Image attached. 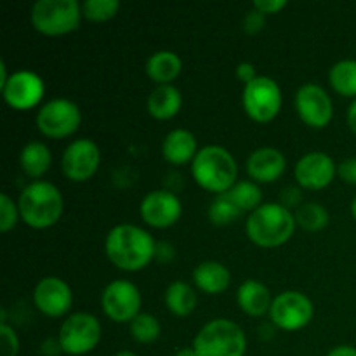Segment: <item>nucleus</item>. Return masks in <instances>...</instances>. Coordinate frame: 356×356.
<instances>
[{
    "mask_svg": "<svg viewBox=\"0 0 356 356\" xmlns=\"http://www.w3.org/2000/svg\"><path fill=\"white\" fill-rule=\"evenodd\" d=\"M296 222L306 232H320L329 225V211L318 202H306L296 211Z\"/></svg>",
    "mask_w": 356,
    "mask_h": 356,
    "instance_id": "28",
    "label": "nucleus"
},
{
    "mask_svg": "<svg viewBox=\"0 0 356 356\" xmlns=\"http://www.w3.org/2000/svg\"><path fill=\"white\" fill-rule=\"evenodd\" d=\"M296 110L301 120L313 129H323L334 117L329 92L318 83H305L296 92Z\"/></svg>",
    "mask_w": 356,
    "mask_h": 356,
    "instance_id": "14",
    "label": "nucleus"
},
{
    "mask_svg": "<svg viewBox=\"0 0 356 356\" xmlns=\"http://www.w3.org/2000/svg\"><path fill=\"white\" fill-rule=\"evenodd\" d=\"M299 202H301V191H299L298 188H294V186L285 188L284 193H282L280 204L285 205L287 209H291V207H298L299 209V207H301V205H299Z\"/></svg>",
    "mask_w": 356,
    "mask_h": 356,
    "instance_id": "38",
    "label": "nucleus"
},
{
    "mask_svg": "<svg viewBox=\"0 0 356 356\" xmlns=\"http://www.w3.org/2000/svg\"><path fill=\"white\" fill-rule=\"evenodd\" d=\"M181 70H183V61H181V58L174 51L162 49V51L153 52L146 59V73L159 86L170 83L172 80H176L179 76Z\"/></svg>",
    "mask_w": 356,
    "mask_h": 356,
    "instance_id": "23",
    "label": "nucleus"
},
{
    "mask_svg": "<svg viewBox=\"0 0 356 356\" xmlns=\"http://www.w3.org/2000/svg\"><path fill=\"white\" fill-rule=\"evenodd\" d=\"M191 174L204 190L212 193H225L236 183L238 165L225 146L207 145L198 149L191 162Z\"/></svg>",
    "mask_w": 356,
    "mask_h": 356,
    "instance_id": "4",
    "label": "nucleus"
},
{
    "mask_svg": "<svg viewBox=\"0 0 356 356\" xmlns=\"http://www.w3.org/2000/svg\"><path fill=\"white\" fill-rule=\"evenodd\" d=\"M99 146L89 138H80L70 143L61 156L63 174L75 183L90 179L99 169Z\"/></svg>",
    "mask_w": 356,
    "mask_h": 356,
    "instance_id": "12",
    "label": "nucleus"
},
{
    "mask_svg": "<svg viewBox=\"0 0 356 356\" xmlns=\"http://www.w3.org/2000/svg\"><path fill=\"white\" fill-rule=\"evenodd\" d=\"M82 16L79 0H37L30 13L35 30L51 37L75 31Z\"/></svg>",
    "mask_w": 356,
    "mask_h": 356,
    "instance_id": "6",
    "label": "nucleus"
},
{
    "mask_svg": "<svg viewBox=\"0 0 356 356\" xmlns=\"http://www.w3.org/2000/svg\"><path fill=\"white\" fill-rule=\"evenodd\" d=\"M236 302L245 315L263 316L264 313L270 312L273 299H271L270 289L266 285L249 278L240 284L238 291H236Z\"/></svg>",
    "mask_w": 356,
    "mask_h": 356,
    "instance_id": "21",
    "label": "nucleus"
},
{
    "mask_svg": "<svg viewBox=\"0 0 356 356\" xmlns=\"http://www.w3.org/2000/svg\"><path fill=\"white\" fill-rule=\"evenodd\" d=\"M351 216L356 219V197L353 198V202H351Z\"/></svg>",
    "mask_w": 356,
    "mask_h": 356,
    "instance_id": "46",
    "label": "nucleus"
},
{
    "mask_svg": "<svg viewBox=\"0 0 356 356\" xmlns=\"http://www.w3.org/2000/svg\"><path fill=\"white\" fill-rule=\"evenodd\" d=\"M337 165L325 152H309L298 160L294 167L296 181L306 190H323L334 181Z\"/></svg>",
    "mask_w": 356,
    "mask_h": 356,
    "instance_id": "16",
    "label": "nucleus"
},
{
    "mask_svg": "<svg viewBox=\"0 0 356 356\" xmlns=\"http://www.w3.org/2000/svg\"><path fill=\"white\" fill-rule=\"evenodd\" d=\"M252 7L266 16V14H277L282 9H285L287 7V0H256L252 3Z\"/></svg>",
    "mask_w": 356,
    "mask_h": 356,
    "instance_id": "36",
    "label": "nucleus"
},
{
    "mask_svg": "<svg viewBox=\"0 0 356 356\" xmlns=\"http://www.w3.org/2000/svg\"><path fill=\"white\" fill-rule=\"evenodd\" d=\"M174 356H198L197 351H195V348H181V350H177Z\"/></svg>",
    "mask_w": 356,
    "mask_h": 356,
    "instance_id": "44",
    "label": "nucleus"
},
{
    "mask_svg": "<svg viewBox=\"0 0 356 356\" xmlns=\"http://www.w3.org/2000/svg\"><path fill=\"white\" fill-rule=\"evenodd\" d=\"M37 129L47 138H68L79 129L82 111L79 104L68 97H54L42 104L37 111Z\"/></svg>",
    "mask_w": 356,
    "mask_h": 356,
    "instance_id": "9",
    "label": "nucleus"
},
{
    "mask_svg": "<svg viewBox=\"0 0 356 356\" xmlns=\"http://www.w3.org/2000/svg\"><path fill=\"white\" fill-rule=\"evenodd\" d=\"M228 195L238 205L243 214L245 212L250 214L263 205V191L256 181H236L228 190Z\"/></svg>",
    "mask_w": 356,
    "mask_h": 356,
    "instance_id": "27",
    "label": "nucleus"
},
{
    "mask_svg": "<svg viewBox=\"0 0 356 356\" xmlns=\"http://www.w3.org/2000/svg\"><path fill=\"white\" fill-rule=\"evenodd\" d=\"M141 302L139 289L124 278L110 282L101 294L104 315L117 323H131L141 313Z\"/></svg>",
    "mask_w": 356,
    "mask_h": 356,
    "instance_id": "11",
    "label": "nucleus"
},
{
    "mask_svg": "<svg viewBox=\"0 0 356 356\" xmlns=\"http://www.w3.org/2000/svg\"><path fill=\"white\" fill-rule=\"evenodd\" d=\"M337 176L348 184H355L356 186V156H350V159L343 160L337 165Z\"/></svg>",
    "mask_w": 356,
    "mask_h": 356,
    "instance_id": "35",
    "label": "nucleus"
},
{
    "mask_svg": "<svg viewBox=\"0 0 356 356\" xmlns=\"http://www.w3.org/2000/svg\"><path fill=\"white\" fill-rule=\"evenodd\" d=\"M167 309L176 316H188L197 308V292L186 282L176 280L165 289L163 294Z\"/></svg>",
    "mask_w": 356,
    "mask_h": 356,
    "instance_id": "25",
    "label": "nucleus"
},
{
    "mask_svg": "<svg viewBox=\"0 0 356 356\" xmlns=\"http://www.w3.org/2000/svg\"><path fill=\"white\" fill-rule=\"evenodd\" d=\"M346 122H348V127H350L351 132L356 136V99L351 101V104L348 106Z\"/></svg>",
    "mask_w": 356,
    "mask_h": 356,
    "instance_id": "42",
    "label": "nucleus"
},
{
    "mask_svg": "<svg viewBox=\"0 0 356 356\" xmlns=\"http://www.w3.org/2000/svg\"><path fill=\"white\" fill-rule=\"evenodd\" d=\"M19 216V207L17 204H14L13 198L7 193L0 195V232H10L16 226Z\"/></svg>",
    "mask_w": 356,
    "mask_h": 356,
    "instance_id": "32",
    "label": "nucleus"
},
{
    "mask_svg": "<svg viewBox=\"0 0 356 356\" xmlns=\"http://www.w3.org/2000/svg\"><path fill=\"white\" fill-rule=\"evenodd\" d=\"M9 73H7V66H6V61H0V87L3 86V83L9 80Z\"/></svg>",
    "mask_w": 356,
    "mask_h": 356,
    "instance_id": "43",
    "label": "nucleus"
},
{
    "mask_svg": "<svg viewBox=\"0 0 356 356\" xmlns=\"http://www.w3.org/2000/svg\"><path fill=\"white\" fill-rule=\"evenodd\" d=\"M58 341L63 353L82 356L90 353L101 341V323L90 313H72L59 327Z\"/></svg>",
    "mask_w": 356,
    "mask_h": 356,
    "instance_id": "7",
    "label": "nucleus"
},
{
    "mask_svg": "<svg viewBox=\"0 0 356 356\" xmlns=\"http://www.w3.org/2000/svg\"><path fill=\"white\" fill-rule=\"evenodd\" d=\"M21 219L30 228L45 229L54 226L63 214V195L49 181H33L23 188L17 200Z\"/></svg>",
    "mask_w": 356,
    "mask_h": 356,
    "instance_id": "3",
    "label": "nucleus"
},
{
    "mask_svg": "<svg viewBox=\"0 0 356 356\" xmlns=\"http://www.w3.org/2000/svg\"><path fill=\"white\" fill-rule=\"evenodd\" d=\"M235 75H236V79L240 80V82L245 83V86H247V83L252 82L254 79H257L256 66H254L252 63H249V61H242L240 65H236Z\"/></svg>",
    "mask_w": 356,
    "mask_h": 356,
    "instance_id": "37",
    "label": "nucleus"
},
{
    "mask_svg": "<svg viewBox=\"0 0 356 356\" xmlns=\"http://www.w3.org/2000/svg\"><path fill=\"white\" fill-rule=\"evenodd\" d=\"M245 167L256 183H273L285 172L287 159L273 146H261L250 153Z\"/></svg>",
    "mask_w": 356,
    "mask_h": 356,
    "instance_id": "18",
    "label": "nucleus"
},
{
    "mask_svg": "<svg viewBox=\"0 0 356 356\" xmlns=\"http://www.w3.org/2000/svg\"><path fill=\"white\" fill-rule=\"evenodd\" d=\"M183 106V94L172 83H163L156 86L146 99L148 113L156 120H169L176 117Z\"/></svg>",
    "mask_w": 356,
    "mask_h": 356,
    "instance_id": "20",
    "label": "nucleus"
},
{
    "mask_svg": "<svg viewBox=\"0 0 356 356\" xmlns=\"http://www.w3.org/2000/svg\"><path fill=\"white\" fill-rule=\"evenodd\" d=\"M174 256H176V250L169 242H156L155 259H159L160 263H170Z\"/></svg>",
    "mask_w": 356,
    "mask_h": 356,
    "instance_id": "39",
    "label": "nucleus"
},
{
    "mask_svg": "<svg viewBox=\"0 0 356 356\" xmlns=\"http://www.w3.org/2000/svg\"><path fill=\"white\" fill-rule=\"evenodd\" d=\"M113 356H138L136 353H132V351H127V350H124V351H118V353H115Z\"/></svg>",
    "mask_w": 356,
    "mask_h": 356,
    "instance_id": "45",
    "label": "nucleus"
},
{
    "mask_svg": "<svg viewBox=\"0 0 356 356\" xmlns=\"http://www.w3.org/2000/svg\"><path fill=\"white\" fill-rule=\"evenodd\" d=\"M104 252L118 270L139 271L155 259L156 242L141 226L122 222L108 232Z\"/></svg>",
    "mask_w": 356,
    "mask_h": 356,
    "instance_id": "1",
    "label": "nucleus"
},
{
    "mask_svg": "<svg viewBox=\"0 0 356 356\" xmlns=\"http://www.w3.org/2000/svg\"><path fill=\"white\" fill-rule=\"evenodd\" d=\"M329 83L337 94L356 99V59H341L329 70Z\"/></svg>",
    "mask_w": 356,
    "mask_h": 356,
    "instance_id": "26",
    "label": "nucleus"
},
{
    "mask_svg": "<svg viewBox=\"0 0 356 356\" xmlns=\"http://www.w3.org/2000/svg\"><path fill=\"white\" fill-rule=\"evenodd\" d=\"M19 339L14 329L7 323H0V356H17Z\"/></svg>",
    "mask_w": 356,
    "mask_h": 356,
    "instance_id": "33",
    "label": "nucleus"
},
{
    "mask_svg": "<svg viewBox=\"0 0 356 356\" xmlns=\"http://www.w3.org/2000/svg\"><path fill=\"white\" fill-rule=\"evenodd\" d=\"M139 212L146 225L153 228H169L179 221L183 214V204L172 191L153 190L143 197Z\"/></svg>",
    "mask_w": 356,
    "mask_h": 356,
    "instance_id": "15",
    "label": "nucleus"
},
{
    "mask_svg": "<svg viewBox=\"0 0 356 356\" xmlns=\"http://www.w3.org/2000/svg\"><path fill=\"white\" fill-rule=\"evenodd\" d=\"M40 351L45 356H58L59 353H63L61 344H59V341L58 339H52V337H49V339H45L44 343H42Z\"/></svg>",
    "mask_w": 356,
    "mask_h": 356,
    "instance_id": "40",
    "label": "nucleus"
},
{
    "mask_svg": "<svg viewBox=\"0 0 356 356\" xmlns=\"http://www.w3.org/2000/svg\"><path fill=\"white\" fill-rule=\"evenodd\" d=\"M193 282L205 294L218 296L229 287L232 273L219 261H204L193 270Z\"/></svg>",
    "mask_w": 356,
    "mask_h": 356,
    "instance_id": "22",
    "label": "nucleus"
},
{
    "mask_svg": "<svg viewBox=\"0 0 356 356\" xmlns=\"http://www.w3.org/2000/svg\"><path fill=\"white\" fill-rule=\"evenodd\" d=\"M242 104L245 113L252 120L266 124L271 122L282 108V89L271 76L257 75L252 82L243 87Z\"/></svg>",
    "mask_w": 356,
    "mask_h": 356,
    "instance_id": "8",
    "label": "nucleus"
},
{
    "mask_svg": "<svg viewBox=\"0 0 356 356\" xmlns=\"http://www.w3.org/2000/svg\"><path fill=\"white\" fill-rule=\"evenodd\" d=\"M3 101L14 110H30L42 101L45 83L38 73L31 70H17L10 73L9 80L2 87Z\"/></svg>",
    "mask_w": 356,
    "mask_h": 356,
    "instance_id": "13",
    "label": "nucleus"
},
{
    "mask_svg": "<svg viewBox=\"0 0 356 356\" xmlns=\"http://www.w3.org/2000/svg\"><path fill=\"white\" fill-rule=\"evenodd\" d=\"M296 216L278 202H268L250 212L245 221V233L250 242L273 249L284 245L296 232Z\"/></svg>",
    "mask_w": 356,
    "mask_h": 356,
    "instance_id": "2",
    "label": "nucleus"
},
{
    "mask_svg": "<svg viewBox=\"0 0 356 356\" xmlns=\"http://www.w3.org/2000/svg\"><path fill=\"white\" fill-rule=\"evenodd\" d=\"M33 302L40 313L59 318L70 312L73 302L72 287L59 277H44L33 289Z\"/></svg>",
    "mask_w": 356,
    "mask_h": 356,
    "instance_id": "17",
    "label": "nucleus"
},
{
    "mask_svg": "<svg viewBox=\"0 0 356 356\" xmlns=\"http://www.w3.org/2000/svg\"><path fill=\"white\" fill-rule=\"evenodd\" d=\"M325 356H356V348L350 346V344H341L330 350Z\"/></svg>",
    "mask_w": 356,
    "mask_h": 356,
    "instance_id": "41",
    "label": "nucleus"
},
{
    "mask_svg": "<svg viewBox=\"0 0 356 356\" xmlns=\"http://www.w3.org/2000/svg\"><path fill=\"white\" fill-rule=\"evenodd\" d=\"M197 153V138L188 129H174L162 141L163 159L172 165H184L188 162H193Z\"/></svg>",
    "mask_w": 356,
    "mask_h": 356,
    "instance_id": "19",
    "label": "nucleus"
},
{
    "mask_svg": "<svg viewBox=\"0 0 356 356\" xmlns=\"http://www.w3.org/2000/svg\"><path fill=\"white\" fill-rule=\"evenodd\" d=\"M209 219L216 226H228L243 214L238 205L232 200L228 191L216 195L214 200L209 205Z\"/></svg>",
    "mask_w": 356,
    "mask_h": 356,
    "instance_id": "29",
    "label": "nucleus"
},
{
    "mask_svg": "<svg viewBox=\"0 0 356 356\" xmlns=\"http://www.w3.org/2000/svg\"><path fill=\"white\" fill-rule=\"evenodd\" d=\"M313 313H315V308H313L312 299L306 298L302 292L285 291L271 302L270 318L278 329L296 332V330L305 329L312 322Z\"/></svg>",
    "mask_w": 356,
    "mask_h": 356,
    "instance_id": "10",
    "label": "nucleus"
},
{
    "mask_svg": "<svg viewBox=\"0 0 356 356\" xmlns=\"http://www.w3.org/2000/svg\"><path fill=\"white\" fill-rule=\"evenodd\" d=\"M118 9H120L118 0H86L82 3L83 17H87L89 21H96V23L115 17Z\"/></svg>",
    "mask_w": 356,
    "mask_h": 356,
    "instance_id": "31",
    "label": "nucleus"
},
{
    "mask_svg": "<svg viewBox=\"0 0 356 356\" xmlns=\"http://www.w3.org/2000/svg\"><path fill=\"white\" fill-rule=\"evenodd\" d=\"M264 24H266V16L263 13H259L257 9H254V7L243 17V30L247 33H259L264 28Z\"/></svg>",
    "mask_w": 356,
    "mask_h": 356,
    "instance_id": "34",
    "label": "nucleus"
},
{
    "mask_svg": "<svg viewBox=\"0 0 356 356\" xmlns=\"http://www.w3.org/2000/svg\"><path fill=\"white\" fill-rule=\"evenodd\" d=\"M160 322L149 313H139L131 322V336L139 344H152L160 337Z\"/></svg>",
    "mask_w": 356,
    "mask_h": 356,
    "instance_id": "30",
    "label": "nucleus"
},
{
    "mask_svg": "<svg viewBox=\"0 0 356 356\" xmlns=\"http://www.w3.org/2000/svg\"><path fill=\"white\" fill-rule=\"evenodd\" d=\"M52 163V153L49 146L42 141H30L23 146L19 153V165L28 177L44 176Z\"/></svg>",
    "mask_w": 356,
    "mask_h": 356,
    "instance_id": "24",
    "label": "nucleus"
},
{
    "mask_svg": "<svg viewBox=\"0 0 356 356\" xmlns=\"http://www.w3.org/2000/svg\"><path fill=\"white\" fill-rule=\"evenodd\" d=\"M193 348L198 356H243L247 337L238 323L228 318H214L198 330Z\"/></svg>",
    "mask_w": 356,
    "mask_h": 356,
    "instance_id": "5",
    "label": "nucleus"
}]
</instances>
